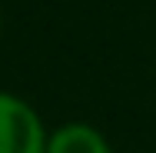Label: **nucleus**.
Instances as JSON below:
<instances>
[{
  "label": "nucleus",
  "mask_w": 156,
  "mask_h": 153,
  "mask_svg": "<svg viewBox=\"0 0 156 153\" xmlns=\"http://www.w3.org/2000/svg\"><path fill=\"white\" fill-rule=\"evenodd\" d=\"M40 113L17 93L0 90V153H47Z\"/></svg>",
  "instance_id": "f257e3e1"
},
{
  "label": "nucleus",
  "mask_w": 156,
  "mask_h": 153,
  "mask_svg": "<svg viewBox=\"0 0 156 153\" xmlns=\"http://www.w3.org/2000/svg\"><path fill=\"white\" fill-rule=\"evenodd\" d=\"M47 153H113L110 140L83 120L60 123L47 137Z\"/></svg>",
  "instance_id": "f03ea898"
}]
</instances>
